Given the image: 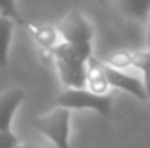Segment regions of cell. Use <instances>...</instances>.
<instances>
[{
    "mask_svg": "<svg viewBox=\"0 0 150 148\" xmlns=\"http://www.w3.org/2000/svg\"><path fill=\"white\" fill-rule=\"evenodd\" d=\"M51 52L56 61V68L61 82L67 89H80L86 87L87 77V59L91 58V51L77 49L65 42L51 47Z\"/></svg>",
    "mask_w": 150,
    "mask_h": 148,
    "instance_id": "1",
    "label": "cell"
},
{
    "mask_svg": "<svg viewBox=\"0 0 150 148\" xmlns=\"http://www.w3.org/2000/svg\"><path fill=\"white\" fill-rule=\"evenodd\" d=\"M58 106L67 110H94L100 115H110L112 111V98L108 94H94L86 87L80 89H65L58 99Z\"/></svg>",
    "mask_w": 150,
    "mask_h": 148,
    "instance_id": "2",
    "label": "cell"
},
{
    "mask_svg": "<svg viewBox=\"0 0 150 148\" xmlns=\"http://www.w3.org/2000/svg\"><path fill=\"white\" fill-rule=\"evenodd\" d=\"M33 125L38 132L49 138L56 148H70V110L58 106L42 117H37Z\"/></svg>",
    "mask_w": 150,
    "mask_h": 148,
    "instance_id": "3",
    "label": "cell"
},
{
    "mask_svg": "<svg viewBox=\"0 0 150 148\" xmlns=\"http://www.w3.org/2000/svg\"><path fill=\"white\" fill-rule=\"evenodd\" d=\"M59 33L63 37V42L77 47V49H86V51H93L91 40H93V26L91 23L82 16V12L79 11H70L65 19L59 23Z\"/></svg>",
    "mask_w": 150,
    "mask_h": 148,
    "instance_id": "4",
    "label": "cell"
},
{
    "mask_svg": "<svg viewBox=\"0 0 150 148\" xmlns=\"http://www.w3.org/2000/svg\"><path fill=\"white\" fill-rule=\"evenodd\" d=\"M100 68L103 72V77H105L108 87L110 85L117 87L120 91H126V92L136 96L140 101H147L145 85H143V82L138 77L129 75V73H126V72H122V70H117V68H112V66H108V65H105L101 61H100Z\"/></svg>",
    "mask_w": 150,
    "mask_h": 148,
    "instance_id": "5",
    "label": "cell"
},
{
    "mask_svg": "<svg viewBox=\"0 0 150 148\" xmlns=\"http://www.w3.org/2000/svg\"><path fill=\"white\" fill-rule=\"evenodd\" d=\"M25 99V91L19 87L0 92V131H11V124L18 106Z\"/></svg>",
    "mask_w": 150,
    "mask_h": 148,
    "instance_id": "6",
    "label": "cell"
},
{
    "mask_svg": "<svg viewBox=\"0 0 150 148\" xmlns=\"http://www.w3.org/2000/svg\"><path fill=\"white\" fill-rule=\"evenodd\" d=\"M147 42H149V47L145 52H129V65H133L143 72V77H145L143 85H145V92H147V101H150V19Z\"/></svg>",
    "mask_w": 150,
    "mask_h": 148,
    "instance_id": "7",
    "label": "cell"
},
{
    "mask_svg": "<svg viewBox=\"0 0 150 148\" xmlns=\"http://www.w3.org/2000/svg\"><path fill=\"white\" fill-rule=\"evenodd\" d=\"M12 32H14V23L11 19H7V18L0 16V68L7 66Z\"/></svg>",
    "mask_w": 150,
    "mask_h": 148,
    "instance_id": "8",
    "label": "cell"
},
{
    "mask_svg": "<svg viewBox=\"0 0 150 148\" xmlns=\"http://www.w3.org/2000/svg\"><path fill=\"white\" fill-rule=\"evenodd\" d=\"M0 16L11 19L14 25H26L23 16L19 14L16 0H0Z\"/></svg>",
    "mask_w": 150,
    "mask_h": 148,
    "instance_id": "9",
    "label": "cell"
},
{
    "mask_svg": "<svg viewBox=\"0 0 150 148\" xmlns=\"http://www.w3.org/2000/svg\"><path fill=\"white\" fill-rule=\"evenodd\" d=\"M19 140L12 131H0V148H18Z\"/></svg>",
    "mask_w": 150,
    "mask_h": 148,
    "instance_id": "10",
    "label": "cell"
},
{
    "mask_svg": "<svg viewBox=\"0 0 150 148\" xmlns=\"http://www.w3.org/2000/svg\"><path fill=\"white\" fill-rule=\"evenodd\" d=\"M18 148H38V147H32V145H25V143H19Z\"/></svg>",
    "mask_w": 150,
    "mask_h": 148,
    "instance_id": "11",
    "label": "cell"
}]
</instances>
